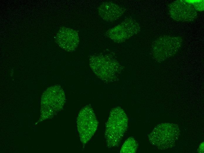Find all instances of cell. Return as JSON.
<instances>
[{
	"mask_svg": "<svg viewBox=\"0 0 204 153\" xmlns=\"http://www.w3.org/2000/svg\"><path fill=\"white\" fill-rule=\"evenodd\" d=\"M128 126V118L123 109L117 107L111 111L106 123L105 138L109 148L118 146Z\"/></svg>",
	"mask_w": 204,
	"mask_h": 153,
	"instance_id": "cell-1",
	"label": "cell"
},
{
	"mask_svg": "<svg viewBox=\"0 0 204 153\" xmlns=\"http://www.w3.org/2000/svg\"><path fill=\"white\" fill-rule=\"evenodd\" d=\"M90 66L100 79L106 82L115 81L118 79L121 70L118 62L111 57L106 55H91L89 58Z\"/></svg>",
	"mask_w": 204,
	"mask_h": 153,
	"instance_id": "cell-2",
	"label": "cell"
},
{
	"mask_svg": "<svg viewBox=\"0 0 204 153\" xmlns=\"http://www.w3.org/2000/svg\"><path fill=\"white\" fill-rule=\"evenodd\" d=\"M180 130L178 124L162 123L156 127L148 135L150 143L159 149L172 148L178 140Z\"/></svg>",
	"mask_w": 204,
	"mask_h": 153,
	"instance_id": "cell-3",
	"label": "cell"
},
{
	"mask_svg": "<svg viewBox=\"0 0 204 153\" xmlns=\"http://www.w3.org/2000/svg\"><path fill=\"white\" fill-rule=\"evenodd\" d=\"M65 101L64 92L60 86L48 88L42 95L41 102L42 112L48 118L62 108Z\"/></svg>",
	"mask_w": 204,
	"mask_h": 153,
	"instance_id": "cell-4",
	"label": "cell"
},
{
	"mask_svg": "<svg viewBox=\"0 0 204 153\" xmlns=\"http://www.w3.org/2000/svg\"><path fill=\"white\" fill-rule=\"evenodd\" d=\"M179 36L163 35L157 38L152 45V54L156 59L163 61L176 53L183 42Z\"/></svg>",
	"mask_w": 204,
	"mask_h": 153,
	"instance_id": "cell-5",
	"label": "cell"
},
{
	"mask_svg": "<svg viewBox=\"0 0 204 153\" xmlns=\"http://www.w3.org/2000/svg\"><path fill=\"white\" fill-rule=\"evenodd\" d=\"M77 123L80 140L82 144H85L94 134L98 125L96 116L90 106H86L80 110Z\"/></svg>",
	"mask_w": 204,
	"mask_h": 153,
	"instance_id": "cell-6",
	"label": "cell"
},
{
	"mask_svg": "<svg viewBox=\"0 0 204 153\" xmlns=\"http://www.w3.org/2000/svg\"><path fill=\"white\" fill-rule=\"evenodd\" d=\"M140 30L139 24L135 20L127 18L120 24L109 29L106 34L113 41L119 43L125 41Z\"/></svg>",
	"mask_w": 204,
	"mask_h": 153,
	"instance_id": "cell-7",
	"label": "cell"
},
{
	"mask_svg": "<svg viewBox=\"0 0 204 153\" xmlns=\"http://www.w3.org/2000/svg\"><path fill=\"white\" fill-rule=\"evenodd\" d=\"M171 17L174 20L183 22L194 20L197 17V11L186 0L174 1L168 5Z\"/></svg>",
	"mask_w": 204,
	"mask_h": 153,
	"instance_id": "cell-8",
	"label": "cell"
},
{
	"mask_svg": "<svg viewBox=\"0 0 204 153\" xmlns=\"http://www.w3.org/2000/svg\"><path fill=\"white\" fill-rule=\"evenodd\" d=\"M55 39L56 42L62 49L69 52L74 51L79 42L77 32L65 27L60 28L57 33Z\"/></svg>",
	"mask_w": 204,
	"mask_h": 153,
	"instance_id": "cell-9",
	"label": "cell"
},
{
	"mask_svg": "<svg viewBox=\"0 0 204 153\" xmlns=\"http://www.w3.org/2000/svg\"><path fill=\"white\" fill-rule=\"evenodd\" d=\"M124 8L111 2H105L98 8L99 14L104 20L113 22L120 17L125 11Z\"/></svg>",
	"mask_w": 204,
	"mask_h": 153,
	"instance_id": "cell-10",
	"label": "cell"
},
{
	"mask_svg": "<svg viewBox=\"0 0 204 153\" xmlns=\"http://www.w3.org/2000/svg\"><path fill=\"white\" fill-rule=\"evenodd\" d=\"M138 145L136 140L132 137H130L125 142L122 146L120 153H135Z\"/></svg>",
	"mask_w": 204,
	"mask_h": 153,
	"instance_id": "cell-11",
	"label": "cell"
},
{
	"mask_svg": "<svg viewBox=\"0 0 204 153\" xmlns=\"http://www.w3.org/2000/svg\"><path fill=\"white\" fill-rule=\"evenodd\" d=\"M188 3L192 4L197 11H204V0H186Z\"/></svg>",
	"mask_w": 204,
	"mask_h": 153,
	"instance_id": "cell-12",
	"label": "cell"
},
{
	"mask_svg": "<svg viewBox=\"0 0 204 153\" xmlns=\"http://www.w3.org/2000/svg\"><path fill=\"white\" fill-rule=\"evenodd\" d=\"M198 152L199 153L204 152V142H202L200 145L198 149Z\"/></svg>",
	"mask_w": 204,
	"mask_h": 153,
	"instance_id": "cell-13",
	"label": "cell"
}]
</instances>
